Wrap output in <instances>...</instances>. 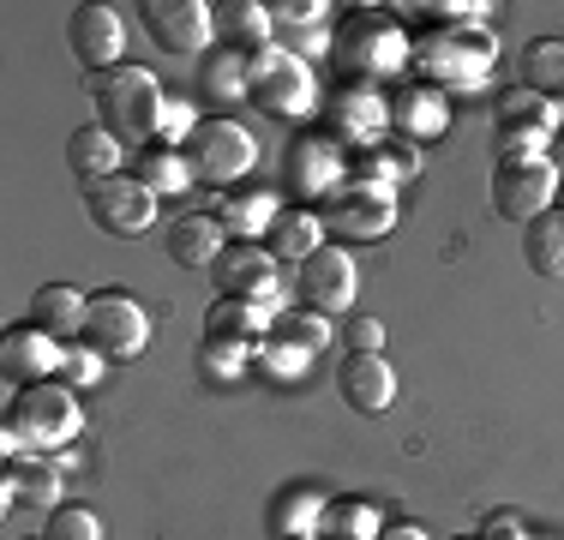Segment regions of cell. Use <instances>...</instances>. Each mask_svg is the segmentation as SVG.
<instances>
[{"mask_svg": "<svg viewBox=\"0 0 564 540\" xmlns=\"http://www.w3.org/2000/svg\"><path fill=\"white\" fill-rule=\"evenodd\" d=\"M558 181H564V169L553 156H499V169H492V210L505 223H534L541 210L558 205Z\"/></svg>", "mask_w": 564, "mask_h": 540, "instance_id": "52a82bcc", "label": "cell"}, {"mask_svg": "<svg viewBox=\"0 0 564 540\" xmlns=\"http://www.w3.org/2000/svg\"><path fill=\"white\" fill-rule=\"evenodd\" d=\"M306 360H313V355H301V348L271 343V336H264V343L252 348V378H264V385H301Z\"/></svg>", "mask_w": 564, "mask_h": 540, "instance_id": "74e56055", "label": "cell"}, {"mask_svg": "<svg viewBox=\"0 0 564 540\" xmlns=\"http://www.w3.org/2000/svg\"><path fill=\"white\" fill-rule=\"evenodd\" d=\"M132 181L156 198H181L186 186H193V169H186V156L169 151V144H144V151L132 156Z\"/></svg>", "mask_w": 564, "mask_h": 540, "instance_id": "f1b7e54d", "label": "cell"}, {"mask_svg": "<svg viewBox=\"0 0 564 540\" xmlns=\"http://www.w3.org/2000/svg\"><path fill=\"white\" fill-rule=\"evenodd\" d=\"M409 66H421V85H433V90H480L492 78V66H499V36H492L487 24L414 36Z\"/></svg>", "mask_w": 564, "mask_h": 540, "instance_id": "277c9868", "label": "cell"}, {"mask_svg": "<svg viewBox=\"0 0 564 540\" xmlns=\"http://www.w3.org/2000/svg\"><path fill=\"white\" fill-rule=\"evenodd\" d=\"M553 210H564V181H558V205H553Z\"/></svg>", "mask_w": 564, "mask_h": 540, "instance_id": "7dc6e473", "label": "cell"}, {"mask_svg": "<svg viewBox=\"0 0 564 540\" xmlns=\"http://www.w3.org/2000/svg\"><path fill=\"white\" fill-rule=\"evenodd\" d=\"M522 252H529L534 277H564V210H541L534 223H522Z\"/></svg>", "mask_w": 564, "mask_h": 540, "instance_id": "4dcf8cb0", "label": "cell"}, {"mask_svg": "<svg viewBox=\"0 0 564 540\" xmlns=\"http://www.w3.org/2000/svg\"><path fill=\"white\" fill-rule=\"evenodd\" d=\"M97 378H102V355H97V348H66V360H61V385L90 390Z\"/></svg>", "mask_w": 564, "mask_h": 540, "instance_id": "7bdbcfd3", "label": "cell"}, {"mask_svg": "<svg viewBox=\"0 0 564 540\" xmlns=\"http://www.w3.org/2000/svg\"><path fill=\"white\" fill-rule=\"evenodd\" d=\"M78 432H85V409H78V390L61 378H43V385H24L7 397V421H0L7 456H61Z\"/></svg>", "mask_w": 564, "mask_h": 540, "instance_id": "6da1fadb", "label": "cell"}, {"mask_svg": "<svg viewBox=\"0 0 564 540\" xmlns=\"http://www.w3.org/2000/svg\"><path fill=\"white\" fill-rule=\"evenodd\" d=\"M325 493H313V486H301V493L276 498V534L282 540H318V522H325Z\"/></svg>", "mask_w": 564, "mask_h": 540, "instance_id": "d590c367", "label": "cell"}, {"mask_svg": "<svg viewBox=\"0 0 564 540\" xmlns=\"http://www.w3.org/2000/svg\"><path fill=\"white\" fill-rule=\"evenodd\" d=\"M379 540H433V534H426L421 522H384V534H379Z\"/></svg>", "mask_w": 564, "mask_h": 540, "instance_id": "bcb514c9", "label": "cell"}, {"mask_svg": "<svg viewBox=\"0 0 564 540\" xmlns=\"http://www.w3.org/2000/svg\"><path fill=\"white\" fill-rule=\"evenodd\" d=\"M181 156H186V169H193V181L228 186V181H240V174H252V162H259V139H252L240 120H228V115H205Z\"/></svg>", "mask_w": 564, "mask_h": 540, "instance_id": "8992f818", "label": "cell"}, {"mask_svg": "<svg viewBox=\"0 0 564 540\" xmlns=\"http://www.w3.org/2000/svg\"><path fill=\"white\" fill-rule=\"evenodd\" d=\"M217 289L228 294V301H252V306H264V313H282V301H289V289H282V264L271 259L264 247H252V240H235V247L217 259Z\"/></svg>", "mask_w": 564, "mask_h": 540, "instance_id": "8fae6325", "label": "cell"}, {"mask_svg": "<svg viewBox=\"0 0 564 540\" xmlns=\"http://www.w3.org/2000/svg\"><path fill=\"white\" fill-rule=\"evenodd\" d=\"M355 259H348L343 247H318L313 259L294 270V289H301V301L313 306V313H348L355 306Z\"/></svg>", "mask_w": 564, "mask_h": 540, "instance_id": "2e32d148", "label": "cell"}, {"mask_svg": "<svg viewBox=\"0 0 564 540\" xmlns=\"http://www.w3.org/2000/svg\"><path fill=\"white\" fill-rule=\"evenodd\" d=\"M379 348H384V324L379 318H367V313L348 318V355H379Z\"/></svg>", "mask_w": 564, "mask_h": 540, "instance_id": "f6af8a7d", "label": "cell"}, {"mask_svg": "<svg viewBox=\"0 0 564 540\" xmlns=\"http://www.w3.org/2000/svg\"><path fill=\"white\" fill-rule=\"evenodd\" d=\"M348 174H355V156L337 139H325V132H301L289 144V186L301 198H330Z\"/></svg>", "mask_w": 564, "mask_h": 540, "instance_id": "9a60e30c", "label": "cell"}, {"mask_svg": "<svg viewBox=\"0 0 564 540\" xmlns=\"http://www.w3.org/2000/svg\"><path fill=\"white\" fill-rule=\"evenodd\" d=\"M271 24H276V36L330 31V7H325V0H276V7H271Z\"/></svg>", "mask_w": 564, "mask_h": 540, "instance_id": "ab89813d", "label": "cell"}, {"mask_svg": "<svg viewBox=\"0 0 564 540\" xmlns=\"http://www.w3.org/2000/svg\"><path fill=\"white\" fill-rule=\"evenodd\" d=\"M271 343H289L301 348V355H318V348H330V318L313 313V306H282L271 318Z\"/></svg>", "mask_w": 564, "mask_h": 540, "instance_id": "e575fe53", "label": "cell"}, {"mask_svg": "<svg viewBox=\"0 0 564 540\" xmlns=\"http://www.w3.org/2000/svg\"><path fill=\"white\" fill-rule=\"evenodd\" d=\"M522 90L546 102H564V43L558 36H541V43L522 48Z\"/></svg>", "mask_w": 564, "mask_h": 540, "instance_id": "d6a6232c", "label": "cell"}, {"mask_svg": "<svg viewBox=\"0 0 564 540\" xmlns=\"http://www.w3.org/2000/svg\"><path fill=\"white\" fill-rule=\"evenodd\" d=\"M61 463L55 456H7V475H0V505L19 510H61Z\"/></svg>", "mask_w": 564, "mask_h": 540, "instance_id": "44dd1931", "label": "cell"}, {"mask_svg": "<svg viewBox=\"0 0 564 540\" xmlns=\"http://www.w3.org/2000/svg\"><path fill=\"white\" fill-rule=\"evenodd\" d=\"M139 19L163 54H205L217 36V7L205 0H144Z\"/></svg>", "mask_w": 564, "mask_h": 540, "instance_id": "5bb4252c", "label": "cell"}, {"mask_svg": "<svg viewBox=\"0 0 564 540\" xmlns=\"http://www.w3.org/2000/svg\"><path fill=\"white\" fill-rule=\"evenodd\" d=\"M475 534H480V540H529V522H522V510L499 505V510H487V517H480Z\"/></svg>", "mask_w": 564, "mask_h": 540, "instance_id": "ee69618b", "label": "cell"}, {"mask_svg": "<svg viewBox=\"0 0 564 540\" xmlns=\"http://www.w3.org/2000/svg\"><path fill=\"white\" fill-rule=\"evenodd\" d=\"M558 139H564V108H558Z\"/></svg>", "mask_w": 564, "mask_h": 540, "instance_id": "c3c4849f", "label": "cell"}, {"mask_svg": "<svg viewBox=\"0 0 564 540\" xmlns=\"http://www.w3.org/2000/svg\"><path fill=\"white\" fill-rule=\"evenodd\" d=\"M318 247H325V216H318V210H282L276 216V228H271V259L276 264L301 270Z\"/></svg>", "mask_w": 564, "mask_h": 540, "instance_id": "83f0119b", "label": "cell"}, {"mask_svg": "<svg viewBox=\"0 0 564 540\" xmlns=\"http://www.w3.org/2000/svg\"><path fill=\"white\" fill-rule=\"evenodd\" d=\"M66 43L73 54L90 66V73H115L120 66V48H127V19H120L115 7H73V19H66Z\"/></svg>", "mask_w": 564, "mask_h": 540, "instance_id": "ac0fdd59", "label": "cell"}, {"mask_svg": "<svg viewBox=\"0 0 564 540\" xmlns=\"http://www.w3.org/2000/svg\"><path fill=\"white\" fill-rule=\"evenodd\" d=\"M205 97L210 102H240L247 97V54H228V48H217L205 61Z\"/></svg>", "mask_w": 564, "mask_h": 540, "instance_id": "f35d334b", "label": "cell"}, {"mask_svg": "<svg viewBox=\"0 0 564 540\" xmlns=\"http://www.w3.org/2000/svg\"><path fill=\"white\" fill-rule=\"evenodd\" d=\"M217 36L228 54H264L276 43V24H271V7H259V0H223L217 7Z\"/></svg>", "mask_w": 564, "mask_h": 540, "instance_id": "7402d4cb", "label": "cell"}, {"mask_svg": "<svg viewBox=\"0 0 564 540\" xmlns=\"http://www.w3.org/2000/svg\"><path fill=\"white\" fill-rule=\"evenodd\" d=\"M487 0H397L391 19L402 24L409 19L421 36H438V31H475V24H487Z\"/></svg>", "mask_w": 564, "mask_h": 540, "instance_id": "603a6c76", "label": "cell"}, {"mask_svg": "<svg viewBox=\"0 0 564 540\" xmlns=\"http://www.w3.org/2000/svg\"><path fill=\"white\" fill-rule=\"evenodd\" d=\"M276 193H235V198H223L217 205V223H223V235H235V240H259V235H271L276 228Z\"/></svg>", "mask_w": 564, "mask_h": 540, "instance_id": "f546056e", "label": "cell"}, {"mask_svg": "<svg viewBox=\"0 0 564 540\" xmlns=\"http://www.w3.org/2000/svg\"><path fill=\"white\" fill-rule=\"evenodd\" d=\"M456 540H480V534H456Z\"/></svg>", "mask_w": 564, "mask_h": 540, "instance_id": "681fc988", "label": "cell"}, {"mask_svg": "<svg viewBox=\"0 0 564 540\" xmlns=\"http://www.w3.org/2000/svg\"><path fill=\"white\" fill-rule=\"evenodd\" d=\"M223 252H228V235L217 216H181L169 228V259L181 270H217Z\"/></svg>", "mask_w": 564, "mask_h": 540, "instance_id": "4316f807", "label": "cell"}, {"mask_svg": "<svg viewBox=\"0 0 564 540\" xmlns=\"http://www.w3.org/2000/svg\"><path fill=\"white\" fill-rule=\"evenodd\" d=\"M492 127H499V156H546L558 144V108L534 90H510L492 108Z\"/></svg>", "mask_w": 564, "mask_h": 540, "instance_id": "7c38bea8", "label": "cell"}, {"mask_svg": "<svg viewBox=\"0 0 564 540\" xmlns=\"http://www.w3.org/2000/svg\"><path fill=\"white\" fill-rule=\"evenodd\" d=\"M318 115L325 139H337L343 151H379L391 139V97H379V85H337Z\"/></svg>", "mask_w": 564, "mask_h": 540, "instance_id": "30bf717a", "label": "cell"}, {"mask_svg": "<svg viewBox=\"0 0 564 540\" xmlns=\"http://www.w3.org/2000/svg\"><path fill=\"white\" fill-rule=\"evenodd\" d=\"M61 360H66V348H61L48 331H36L31 318L12 324V331L0 336V372H7L12 390L43 385V378H61Z\"/></svg>", "mask_w": 564, "mask_h": 540, "instance_id": "e0dca14e", "label": "cell"}, {"mask_svg": "<svg viewBox=\"0 0 564 540\" xmlns=\"http://www.w3.org/2000/svg\"><path fill=\"white\" fill-rule=\"evenodd\" d=\"M330 61H337L343 85H379L414 61V43L391 19V7H343L337 31H330Z\"/></svg>", "mask_w": 564, "mask_h": 540, "instance_id": "7a4b0ae2", "label": "cell"}, {"mask_svg": "<svg viewBox=\"0 0 564 540\" xmlns=\"http://www.w3.org/2000/svg\"><path fill=\"white\" fill-rule=\"evenodd\" d=\"M198 108L193 102H181V97H169L163 102V120H156V144H169V151H186V139L198 132Z\"/></svg>", "mask_w": 564, "mask_h": 540, "instance_id": "b9f144b4", "label": "cell"}, {"mask_svg": "<svg viewBox=\"0 0 564 540\" xmlns=\"http://www.w3.org/2000/svg\"><path fill=\"white\" fill-rule=\"evenodd\" d=\"M445 127H451V97L445 90H433V85H402L397 97H391V132L397 139H409V144H433V139H445Z\"/></svg>", "mask_w": 564, "mask_h": 540, "instance_id": "ffe728a7", "label": "cell"}, {"mask_svg": "<svg viewBox=\"0 0 564 540\" xmlns=\"http://www.w3.org/2000/svg\"><path fill=\"white\" fill-rule=\"evenodd\" d=\"M90 102H97V127H109L120 144H156V120H163V85L144 66H115V73L90 78Z\"/></svg>", "mask_w": 564, "mask_h": 540, "instance_id": "3957f363", "label": "cell"}, {"mask_svg": "<svg viewBox=\"0 0 564 540\" xmlns=\"http://www.w3.org/2000/svg\"><path fill=\"white\" fill-rule=\"evenodd\" d=\"M421 144H409V139H384L379 151H367L360 156V169L355 174H367V181H379V186H402V181H414L421 174Z\"/></svg>", "mask_w": 564, "mask_h": 540, "instance_id": "836d02e7", "label": "cell"}, {"mask_svg": "<svg viewBox=\"0 0 564 540\" xmlns=\"http://www.w3.org/2000/svg\"><path fill=\"white\" fill-rule=\"evenodd\" d=\"M379 534H384V517L372 498H330L325 522H318V540H379Z\"/></svg>", "mask_w": 564, "mask_h": 540, "instance_id": "1f68e13d", "label": "cell"}, {"mask_svg": "<svg viewBox=\"0 0 564 540\" xmlns=\"http://www.w3.org/2000/svg\"><path fill=\"white\" fill-rule=\"evenodd\" d=\"M247 102L264 108L271 120H306V115H318V78L301 54L271 43L264 54L247 61Z\"/></svg>", "mask_w": 564, "mask_h": 540, "instance_id": "5b68a950", "label": "cell"}, {"mask_svg": "<svg viewBox=\"0 0 564 540\" xmlns=\"http://www.w3.org/2000/svg\"><path fill=\"white\" fill-rule=\"evenodd\" d=\"M337 397L348 402L355 414H384L397 402V372H391V360L384 355H343V367H337Z\"/></svg>", "mask_w": 564, "mask_h": 540, "instance_id": "d6986e66", "label": "cell"}, {"mask_svg": "<svg viewBox=\"0 0 564 540\" xmlns=\"http://www.w3.org/2000/svg\"><path fill=\"white\" fill-rule=\"evenodd\" d=\"M85 348H97L102 360H139L151 348V313L132 301L127 289H102L90 294L85 313Z\"/></svg>", "mask_w": 564, "mask_h": 540, "instance_id": "ba28073f", "label": "cell"}, {"mask_svg": "<svg viewBox=\"0 0 564 540\" xmlns=\"http://www.w3.org/2000/svg\"><path fill=\"white\" fill-rule=\"evenodd\" d=\"M85 216L115 240H139L156 223V193H144L132 174H115V181L85 186Z\"/></svg>", "mask_w": 564, "mask_h": 540, "instance_id": "4fadbf2b", "label": "cell"}, {"mask_svg": "<svg viewBox=\"0 0 564 540\" xmlns=\"http://www.w3.org/2000/svg\"><path fill=\"white\" fill-rule=\"evenodd\" d=\"M325 228L337 240H384L397 228V186H379L367 174H348L325 198Z\"/></svg>", "mask_w": 564, "mask_h": 540, "instance_id": "9c48e42d", "label": "cell"}, {"mask_svg": "<svg viewBox=\"0 0 564 540\" xmlns=\"http://www.w3.org/2000/svg\"><path fill=\"white\" fill-rule=\"evenodd\" d=\"M85 313H90V294L66 289V282H43V289L31 294V324H36V331H48L55 343L85 336Z\"/></svg>", "mask_w": 564, "mask_h": 540, "instance_id": "d4e9b609", "label": "cell"}, {"mask_svg": "<svg viewBox=\"0 0 564 540\" xmlns=\"http://www.w3.org/2000/svg\"><path fill=\"white\" fill-rule=\"evenodd\" d=\"M66 162H73V174L85 186H97V181L127 174V169H120V162H127V144H120L109 127H78L73 139H66Z\"/></svg>", "mask_w": 564, "mask_h": 540, "instance_id": "cb8c5ba5", "label": "cell"}, {"mask_svg": "<svg viewBox=\"0 0 564 540\" xmlns=\"http://www.w3.org/2000/svg\"><path fill=\"white\" fill-rule=\"evenodd\" d=\"M247 372H252V348H235V343H205L198 348V378H205L210 390H228Z\"/></svg>", "mask_w": 564, "mask_h": 540, "instance_id": "8d00e7d4", "label": "cell"}, {"mask_svg": "<svg viewBox=\"0 0 564 540\" xmlns=\"http://www.w3.org/2000/svg\"><path fill=\"white\" fill-rule=\"evenodd\" d=\"M43 540H102V522H97V510H85V505H61V510H48Z\"/></svg>", "mask_w": 564, "mask_h": 540, "instance_id": "60d3db41", "label": "cell"}, {"mask_svg": "<svg viewBox=\"0 0 564 540\" xmlns=\"http://www.w3.org/2000/svg\"><path fill=\"white\" fill-rule=\"evenodd\" d=\"M271 336V313L252 301H210L205 306V343H235V348H259Z\"/></svg>", "mask_w": 564, "mask_h": 540, "instance_id": "484cf974", "label": "cell"}]
</instances>
